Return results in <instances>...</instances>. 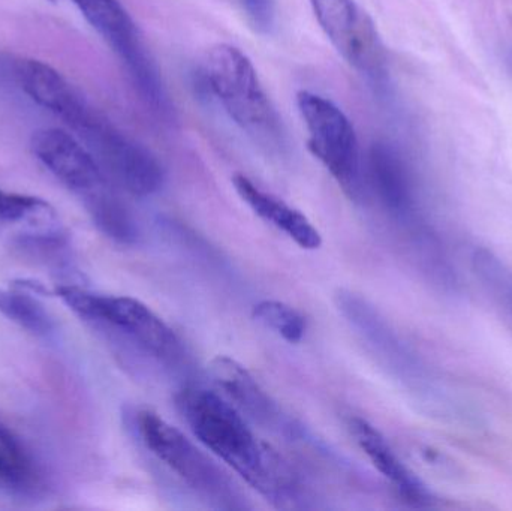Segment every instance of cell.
I'll list each match as a JSON object with an SVG mask.
<instances>
[{"mask_svg": "<svg viewBox=\"0 0 512 511\" xmlns=\"http://www.w3.org/2000/svg\"><path fill=\"white\" fill-rule=\"evenodd\" d=\"M192 434L273 503L294 494L291 471L254 432L231 402L209 390L185 389L177 398Z\"/></svg>", "mask_w": 512, "mask_h": 511, "instance_id": "cell-1", "label": "cell"}, {"mask_svg": "<svg viewBox=\"0 0 512 511\" xmlns=\"http://www.w3.org/2000/svg\"><path fill=\"white\" fill-rule=\"evenodd\" d=\"M201 74L210 93L252 140L265 149L285 147L282 120L259 81L254 63L240 48L230 44L210 48Z\"/></svg>", "mask_w": 512, "mask_h": 511, "instance_id": "cell-2", "label": "cell"}, {"mask_svg": "<svg viewBox=\"0 0 512 511\" xmlns=\"http://www.w3.org/2000/svg\"><path fill=\"white\" fill-rule=\"evenodd\" d=\"M56 294L86 323L116 332L162 362L180 359L182 342L174 330L140 300L126 296H104L75 285L57 287Z\"/></svg>", "mask_w": 512, "mask_h": 511, "instance_id": "cell-3", "label": "cell"}, {"mask_svg": "<svg viewBox=\"0 0 512 511\" xmlns=\"http://www.w3.org/2000/svg\"><path fill=\"white\" fill-rule=\"evenodd\" d=\"M135 428L144 446L189 488L222 509L239 507L230 479L179 429L150 410L137 414Z\"/></svg>", "mask_w": 512, "mask_h": 511, "instance_id": "cell-4", "label": "cell"}, {"mask_svg": "<svg viewBox=\"0 0 512 511\" xmlns=\"http://www.w3.org/2000/svg\"><path fill=\"white\" fill-rule=\"evenodd\" d=\"M72 128L80 135L102 171L135 197H149L161 189L164 170L143 144L129 138L87 108Z\"/></svg>", "mask_w": 512, "mask_h": 511, "instance_id": "cell-5", "label": "cell"}, {"mask_svg": "<svg viewBox=\"0 0 512 511\" xmlns=\"http://www.w3.org/2000/svg\"><path fill=\"white\" fill-rule=\"evenodd\" d=\"M297 107L309 132V150L352 198L363 194L360 147L354 126L336 104L324 96L301 90Z\"/></svg>", "mask_w": 512, "mask_h": 511, "instance_id": "cell-6", "label": "cell"}, {"mask_svg": "<svg viewBox=\"0 0 512 511\" xmlns=\"http://www.w3.org/2000/svg\"><path fill=\"white\" fill-rule=\"evenodd\" d=\"M325 36L358 72L381 80L385 51L370 15L355 0H309Z\"/></svg>", "mask_w": 512, "mask_h": 511, "instance_id": "cell-7", "label": "cell"}, {"mask_svg": "<svg viewBox=\"0 0 512 511\" xmlns=\"http://www.w3.org/2000/svg\"><path fill=\"white\" fill-rule=\"evenodd\" d=\"M0 236L38 260L59 263L68 252V236L47 201L0 189Z\"/></svg>", "mask_w": 512, "mask_h": 511, "instance_id": "cell-8", "label": "cell"}, {"mask_svg": "<svg viewBox=\"0 0 512 511\" xmlns=\"http://www.w3.org/2000/svg\"><path fill=\"white\" fill-rule=\"evenodd\" d=\"M87 23L125 63L140 95L155 96L164 89L161 72L141 41L137 24L117 0H72Z\"/></svg>", "mask_w": 512, "mask_h": 511, "instance_id": "cell-9", "label": "cell"}, {"mask_svg": "<svg viewBox=\"0 0 512 511\" xmlns=\"http://www.w3.org/2000/svg\"><path fill=\"white\" fill-rule=\"evenodd\" d=\"M32 152L56 179L81 198L84 207L111 191L92 153L62 129L35 132Z\"/></svg>", "mask_w": 512, "mask_h": 511, "instance_id": "cell-10", "label": "cell"}, {"mask_svg": "<svg viewBox=\"0 0 512 511\" xmlns=\"http://www.w3.org/2000/svg\"><path fill=\"white\" fill-rule=\"evenodd\" d=\"M370 180L385 209L408 225L420 230V215L417 209L414 180L408 165L396 149L387 143H375L369 155Z\"/></svg>", "mask_w": 512, "mask_h": 511, "instance_id": "cell-11", "label": "cell"}, {"mask_svg": "<svg viewBox=\"0 0 512 511\" xmlns=\"http://www.w3.org/2000/svg\"><path fill=\"white\" fill-rule=\"evenodd\" d=\"M349 431L373 467L399 491L409 503H429L430 494L420 479L400 461L381 432L360 417L349 420Z\"/></svg>", "mask_w": 512, "mask_h": 511, "instance_id": "cell-12", "label": "cell"}, {"mask_svg": "<svg viewBox=\"0 0 512 511\" xmlns=\"http://www.w3.org/2000/svg\"><path fill=\"white\" fill-rule=\"evenodd\" d=\"M233 185L240 198L254 210L259 218L270 222L273 227L294 240L300 248L313 251L322 245L321 234L303 213L288 206L285 201L279 200L274 195L262 191L243 174H236L233 177Z\"/></svg>", "mask_w": 512, "mask_h": 511, "instance_id": "cell-13", "label": "cell"}, {"mask_svg": "<svg viewBox=\"0 0 512 511\" xmlns=\"http://www.w3.org/2000/svg\"><path fill=\"white\" fill-rule=\"evenodd\" d=\"M21 89L36 104L71 123L86 108V101L77 90L47 63L21 60L17 66Z\"/></svg>", "mask_w": 512, "mask_h": 511, "instance_id": "cell-14", "label": "cell"}, {"mask_svg": "<svg viewBox=\"0 0 512 511\" xmlns=\"http://www.w3.org/2000/svg\"><path fill=\"white\" fill-rule=\"evenodd\" d=\"M210 374L237 410L259 423L274 425L279 419L276 405L261 389L245 366L227 356H218L210 363Z\"/></svg>", "mask_w": 512, "mask_h": 511, "instance_id": "cell-15", "label": "cell"}, {"mask_svg": "<svg viewBox=\"0 0 512 511\" xmlns=\"http://www.w3.org/2000/svg\"><path fill=\"white\" fill-rule=\"evenodd\" d=\"M42 489V476L20 440L0 423V491L30 497Z\"/></svg>", "mask_w": 512, "mask_h": 511, "instance_id": "cell-16", "label": "cell"}, {"mask_svg": "<svg viewBox=\"0 0 512 511\" xmlns=\"http://www.w3.org/2000/svg\"><path fill=\"white\" fill-rule=\"evenodd\" d=\"M93 224L111 240L131 245L137 240L138 228L128 207L120 201L114 191L102 195L86 207Z\"/></svg>", "mask_w": 512, "mask_h": 511, "instance_id": "cell-17", "label": "cell"}, {"mask_svg": "<svg viewBox=\"0 0 512 511\" xmlns=\"http://www.w3.org/2000/svg\"><path fill=\"white\" fill-rule=\"evenodd\" d=\"M0 314L33 335L47 336L54 329L53 318L47 309L17 285L15 290L0 288Z\"/></svg>", "mask_w": 512, "mask_h": 511, "instance_id": "cell-18", "label": "cell"}, {"mask_svg": "<svg viewBox=\"0 0 512 511\" xmlns=\"http://www.w3.org/2000/svg\"><path fill=\"white\" fill-rule=\"evenodd\" d=\"M254 318L274 330L289 344H297L306 332V321L300 312L277 300H264L254 306Z\"/></svg>", "mask_w": 512, "mask_h": 511, "instance_id": "cell-19", "label": "cell"}, {"mask_svg": "<svg viewBox=\"0 0 512 511\" xmlns=\"http://www.w3.org/2000/svg\"><path fill=\"white\" fill-rule=\"evenodd\" d=\"M475 273L489 288L495 299L504 306L505 311L512 317V272L487 249H478L472 258Z\"/></svg>", "mask_w": 512, "mask_h": 511, "instance_id": "cell-20", "label": "cell"}, {"mask_svg": "<svg viewBox=\"0 0 512 511\" xmlns=\"http://www.w3.org/2000/svg\"><path fill=\"white\" fill-rule=\"evenodd\" d=\"M252 26L264 35H270L276 24V0H240Z\"/></svg>", "mask_w": 512, "mask_h": 511, "instance_id": "cell-21", "label": "cell"}, {"mask_svg": "<svg viewBox=\"0 0 512 511\" xmlns=\"http://www.w3.org/2000/svg\"><path fill=\"white\" fill-rule=\"evenodd\" d=\"M51 2H62V0H51Z\"/></svg>", "mask_w": 512, "mask_h": 511, "instance_id": "cell-22", "label": "cell"}]
</instances>
